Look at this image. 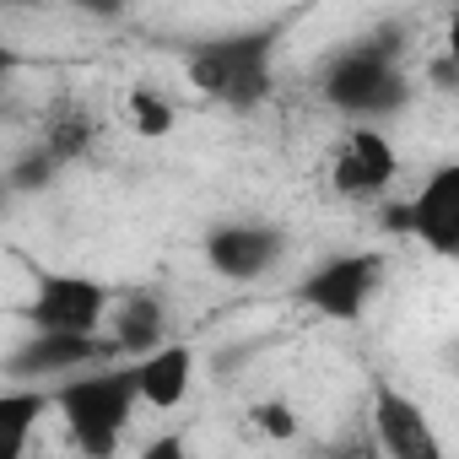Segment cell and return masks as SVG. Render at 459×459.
<instances>
[{
    "label": "cell",
    "instance_id": "21",
    "mask_svg": "<svg viewBox=\"0 0 459 459\" xmlns=\"http://www.w3.org/2000/svg\"><path fill=\"white\" fill-rule=\"evenodd\" d=\"M432 82H443V87H454V65H448V60H437V65H432Z\"/></svg>",
    "mask_w": 459,
    "mask_h": 459
},
{
    "label": "cell",
    "instance_id": "13",
    "mask_svg": "<svg viewBox=\"0 0 459 459\" xmlns=\"http://www.w3.org/2000/svg\"><path fill=\"white\" fill-rule=\"evenodd\" d=\"M49 411V389H17V394H0V459H17L33 421Z\"/></svg>",
    "mask_w": 459,
    "mask_h": 459
},
{
    "label": "cell",
    "instance_id": "16",
    "mask_svg": "<svg viewBox=\"0 0 459 459\" xmlns=\"http://www.w3.org/2000/svg\"><path fill=\"white\" fill-rule=\"evenodd\" d=\"M55 168H60V162H55L49 152H33V157H22V162L12 168V184H17V189H44Z\"/></svg>",
    "mask_w": 459,
    "mask_h": 459
},
{
    "label": "cell",
    "instance_id": "1",
    "mask_svg": "<svg viewBox=\"0 0 459 459\" xmlns=\"http://www.w3.org/2000/svg\"><path fill=\"white\" fill-rule=\"evenodd\" d=\"M287 39V22H265V28H238V33H221V39H200L189 49V82L227 103V108H255L271 92V60Z\"/></svg>",
    "mask_w": 459,
    "mask_h": 459
},
{
    "label": "cell",
    "instance_id": "8",
    "mask_svg": "<svg viewBox=\"0 0 459 459\" xmlns=\"http://www.w3.org/2000/svg\"><path fill=\"white\" fill-rule=\"evenodd\" d=\"M394 173H400L394 146H389L373 125H357V130L341 141V152H335L330 184H335L341 195H384V189L394 184Z\"/></svg>",
    "mask_w": 459,
    "mask_h": 459
},
{
    "label": "cell",
    "instance_id": "3",
    "mask_svg": "<svg viewBox=\"0 0 459 459\" xmlns=\"http://www.w3.org/2000/svg\"><path fill=\"white\" fill-rule=\"evenodd\" d=\"M400 55V33L384 28L373 39H362L357 49H346L330 71H325V98L346 114H394L411 98V82L394 65Z\"/></svg>",
    "mask_w": 459,
    "mask_h": 459
},
{
    "label": "cell",
    "instance_id": "14",
    "mask_svg": "<svg viewBox=\"0 0 459 459\" xmlns=\"http://www.w3.org/2000/svg\"><path fill=\"white\" fill-rule=\"evenodd\" d=\"M87 141H92V119H87L82 108H55L44 152H49L55 162H71V157H82V152H87Z\"/></svg>",
    "mask_w": 459,
    "mask_h": 459
},
{
    "label": "cell",
    "instance_id": "22",
    "mask_svg": "<svg viewBox=\"0 0 459 459\" xmlns=\"http://www.w3.org/2000/svg\"><path fill=\"white\" fill-rule=\"evenodd\" d=\"M6 6H22V0H6Z\"/></svg>",
    "mask_w": 459,
    "mask_h": 459
},
{
    "label": "cell",
    "instance_id": "17",
    "mask_svg": "<svg viewBox=\"0 0 459 459\" xmlns=\"http://www.w3.org/2000/svg\"><path fill=\"white\" fill-rule=\"evenodd\" d=\"M255 421H260L271 437H292V432H298V416H292V405H281V400H271V405H255Z\"/></svg>",
    "mask_w": 459,
    "mask_h": 459
},
{
    "label": "cell",
    "instance_id": "18",
    "mask_svg": "<svg viewBox=\"0 0 459 459\" xmlns=\"http://www.w3.org/2000/svg\"><path fill=\"white\" fill-rule=\"evenodd\" d=\"M82 12H98V17H119L125 12V0H76Z\"/></svg>",
    "mask_w": 459,
    "mask_h": 459
},
{
    "label": "cell",
    "instance_id": "11",
    "mask_svg": "<svg viewBox=\"0 0 459 459\" xmlns=\"http://www.w3.org/2000/svg\"><path fill=\"white\" fill-rule=\"evenodd\" d=\"M189 373H195V351L184 341H162L135 362V400H146L157 411H173L189 389Z\"/></svg>",
    "mask_w": 459,
    "mask_h": 459
},
{
    "label": "cell",
    "instance_id": "5",
    "mask_svg": "<svg viewBox=\"0 0 459 459\" xmlns=\"http://www.w3.org/2000/svg\"><path fill=\"white\" fill-rule=\"evenodd\" d=\"M384 221H389V233H416L437 255H454L459 249V168L443 162L421 184V195L394 205V211H384Z\"/></svg>",
    "mask_w": 459,
    "mask_h": 459
},
{
    "label": "cell",
    "instance_id": "9",
    "mask_svg": "<svg viewBox=\"0 0 459 459\" xmlns=\"http://www.w3.org/2000/svg\"><path fill=\"white\" fill-rule=\"evenodd\" d=\"M373 427H378V437H384V448L394 454V459H443V443L432 437V427H427V411L416 405V400H405L394 384H373Z\"/></svg>",
    "mask_w": 459,
    "mask_h": 459
},
{
    "label": "cell",
    "instance_id": "2",
    "mask_svg": "<svg viewBox=\"0 0 459 459\" xmlns=\"http://www.w3.org/2000/svg\"><path fill=\"white\" fill-rule=\"evenodd\" d=\"M49 405H60L65 427H71V443L82 454H114L125 421H130V405H135V368H108V373H82V378H65Z\"/></svg>",
    "mask_w": 459,
    "mask_h": 459
},
{
    "label": "cell",
    "instance_id": "7",
    "mask_svg": "<svg viewBox=\"0 0 459 459\" xmlns=\"http://www.w3.org/2000/svg\"><path fill=\"white\" fill-rule=\"evenodd\" d=\"M205 260L227 281H255L281 260V233L276 227H260V221H227L205 238Z\"/></svg>",
    "mask_w": 459,
    "mask_h": 459
},
{
    "label": "cell",
    "instance_id": "6",
    "mask_svg": "<svg viewBox=\"0 0 459 459\" xmlns=\"http://www.w3.org/2000/svg\"><path fill=\"white\" fill-rule=\"evenodd\" d=\"M103 314H108V287L87 276H39V292L22 308L33 330H76V335H98Z\"/></svg>",
    "mask_w": 459,
    "mask_h": 459
},
{
    "label": "cell",
    "instance_id": "20",
    "mask_svg": "<svg viewBox=\"0 0 459 459\" xmlns=\"http://www.w3.org/2000/svg\"><path fill=\"white\" fill-rule=\"evenodd\" d=\"M12 71H22V55H17V49H6V44H0V82H6Z\"/></svg>",
    "mask_w": 459,
    "mask_h": 459
},
{
    "label": "cell",
    "instance_id": "19",
    "mask_svg": "<svg viewBox=\"0 0 459 459\" xmlns=\"http://www.w3.org/2000/svg\"><path fill=\"white\" fill-rule=\"evenodd\" d=\"M146 454H152V459H173V454H184V437H157Z\"/></svg>",
    "mask_w": 459,
    "mask_h": 459
},
{
    "label": "cell",
    "instance_id": "12",
    "mask_svg": "<svg viewBox=\"0 0 459 459\" xmlns=\"http://www.w3.org/2000/svg\"><path fill=\"white\" fill-rule=\"evenodd\" d=\"M162 335H168V308H162V298H157V292H130V298L119 303V314H114V346L146 357L152 346H162Z\"/></svg>",
    "mask_w": 459,
    "mask_h": 459
},
{
    "label": "cell",
    "instance_id": "10",
    "mask_svg": "<svg viewBox=\"0 0 459 459\" xmlns=\"http://www.w3.org/2000/svg\"><path fill=\"white\" fill-rule=\"evenodd\" d=\"M119 346L114 335H76V330H39L12 368L17 373H71V368H92V362H114Z\"/></svg>",
    "mask_w": 459,
    "mask_h": 459
},
{
    "label": "cell",
    "instance_id": "4",
    "mask_svg": "<svg viewBox=\"0 0 459 459\" xmlns=\"http://www.w3.org/2000/svg\"><path fill=\"white\" fill-rule=\"evenodd\" d=\"M384 271H389V260H384L378 249H368V255H341V260L319 265V271L298 287V298H303L308 308H319L325 319H357V314L373 303V292L384 287Z\"/></svg>",
    "mask_w": 459,
    "mask_h": 459
},
{
    "label": "cell",
    "instance_id": "15",
    "mask_svg": "<svg viewBox=\"0 0 459 459\" xmlns=\"http://www.w3.org/2000/svg\"><path fill=\"white\" fill-rule=\"evenodd\" d=\"M130 119H135L141 135H168L173 130V103L162 92H152V87H135L130 92Z\"/></svg>",
    "mask_w": 459,
    "mask_h": 459
}]
</instances>
